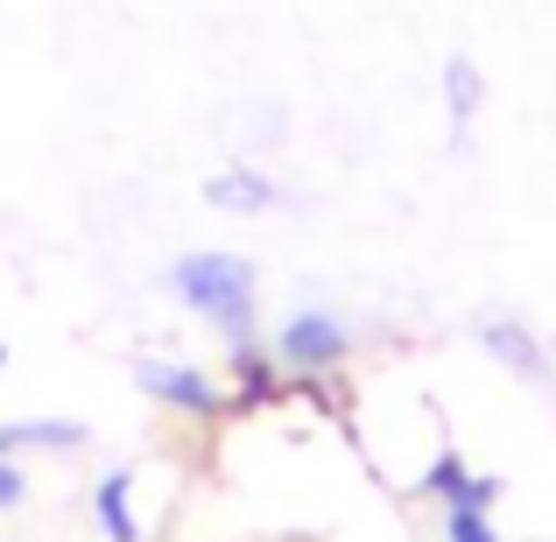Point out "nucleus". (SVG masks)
Wrapping results in <instances>:
<instances>
[{"mask_svg":"<svg viewBox=\"0 0 556 542\" xmlns=\"http://www.w3.org/2000/svg\"><path fill=\"white\" fill-rule=\"evenodd\" d=\"M163 289L190 317H204L226 345L261 339V275H254V261L232 254V247H190V254H177L169 275H163Z\"/></svg>","mask_w":556,"mask_h":542,"instance_id":"nucleus-1","label":"nucleus"},{"mask_svg":"<svg viewBox=\"0 0 556 542\" xmlns=\"http://www.w3.org/2000/svg\"><path fill=\"white\" fill-rule=\"evenodd\" d=\"M268 353L282 360V374L296 380H325L353 360V325L339 311H289L282 325L268 331Z\"/></svg>","mask_w":556,"mask_h":542,"instance_id":"nucleus-2","label":"nucleus"},{"mask_svg":"<svg viewBox=\"0 0 556 542\" xmlns=\"http://www.w3.org/2000/svg\"><path fill=\"white\" fill-rule=\"evenodd\" d=\"M135 388L149 394L155 408H169V416H190V423H218L232 416V394L218 374H204L198 360H135Z\"/></svg>","mask_w":556,"mask_h":542,"instance_id":"nucleus-3","label":"nucleus"},{"mask_svg":"<svg viewBox=\"0 0 556 542\" xmlns=\"http://www.w3.org/2000/svg\"><path fill=\"white\" fill-rule=\"evenodd\" d=\"M289 388H296V380L282 374V360H275L261 339L226 345V394H232V416H247V408H275V402H289Z\"/></svg>","mask_w":556,"mask_h":542,"instance_id":"nucleus-4","label":"nucleus"},{"mask_svg":"<svg viewBox=\"0 0 556 542\" xmlns=\"http://www.w3.org/2000/svg\"><path fill=\"white\" fill-rule=\"evenodd\" d=\"M479 353H486L493 366H507V374H521V380H543L549 374V353H543V339H535L529 325H515V317H479Z\"/></svg>","mask_w":556,"mask_h":542,"instance_id":"nucleus-5","label":"nucleus"},{"mask_svg":"<svg viewBox=\"0 0 556 542\" xmlns=\"http://www.w3.org/2000/svg\"><path fill=\"white\" fill-rule=\"evenodd\" d=\"M204 204H212V212L261 218V212H275V204H282V190H275V177H261V169L232 163V169H218V177H204Z\"/></svg>","mask_w":556,"mask_h":542,"instance_id":"nucleus-6","label":"nucleus"},{"mask_svg":"<svg viewBox=\"0 0 556 542\" xmlns=\"http://www.w3.org/2000/svg\"><path fill=\"white\" fill-rule=\"evenodd\" d=\"M92 521L106 542H141V515H135V472L127 465H106L92 479Z\"/></svg>","mask_w":556,"mask_h":542,"instance_id":"nucleus-7","label":"nucleus"},{"mask_svg":"<svg viewBox=\"0 0 556 542\" xmlns=\"http://www.w3.org/2000/svg\"><path fill=\"white\" fill-rule=\"evenodd\" d=\"M479 106H486V71L472 64V56H444V113H451V135L465 141V127L479 121Z\"/></svg>","mask_w":556,"mask_h":542,"instance_id":"nucleus-8","label":"nucleus"},{"mask_svg":"<svg viewBox=\"0 0 556 542\" xmlns=\"http://www.w3.org/2000/svg\"><path fill=\"white\" fill-rule=\"evenodd\" d=\"M465 479H472V465H465V458H458V451H451V444H444V451H437V458H430V465H422V479H416V493H430V501H444V507H451V501H458V493H465Z\"/></svg>","mask_w":556,"mask_h":542,"instance_id":"nucleus-9","label":"nucleus"},{"mask_svg":"<svg viewBox=\"0 0 556 542\" xmlns=\"http://www.w3.org/2000/svg\"><path fill=\"white\" fill-rule=\"evenodd\" d=\"M444 542H501V529L479 507H444Z\"/></svg>","mask_w":556,"mask_h":542,"instance_id":"nucleus-10","label":"nucleus"},{"mask_svg":"<svg viewBox=\"0 0 556 542\" xmlns=\"http://www.w3.org/2000/svg\"><path fill=\"white\" fill-rule=\"evenodd\" d=\"M28 501V472H22V458H0V515L8 507H22Z\"/></svg>","mask_w":556,"mask_h":542,"instance_id":"nucleus-11","label":"nucleus"},{"mask_svg":"<svg viewBox=\"0 0 556 542\" xmlns=\"http://www.w3.org/2000/svg\"><path fill=\"white\" fill-rule=\"evenodd\" d=\"M28 451V423H0V458H22Z\"/></svg>","mask_w":556,"mask_h":542,"instance_id":"nucleus-12","label":"nucleus"},{"mask_svg":"<svg viewBox=\"0 0 556 542\" xmlns=\"http://www.w3.org/2000/svg\"><path fill=\"white\" fill-rule=\"evenodd\" d=\"M0 366H8V345H0Z\"/></svg>","mask_w":556,"mask_h":542,"instance_id":"nucleus-13","label":"nucleus"}]
</instances>
